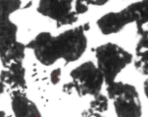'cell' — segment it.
Returning a JSON list of instances; mask_svg holds the SVG:
<instances>
[{
    "label": "cell",
    "mask_w": 148,
    "mask_h": 117,
    "mask_svg": "<svg viewBox=\"0 0 148 117\" xmlns=\"http://www.w3.org/2000/svg\"><path fill=\"white\" fill-rule=\"evenodd\" d=\"M84 32L82 25L67 30L57 37L49 32H42L26 48L33 49L36 58L45 66H51L60 58L69 63L78 60L86 51L87 38Z\"/></svg>",
    "instance_id": "obj_1"
},
{
    "label": "cell",
    "mask_w": 148,
    "mask_h": 117,
    "mask_svg": "<svg viewBox=\"0 0 148 117\" xmlns=\"http://www.w3.org/2000/svg\"><path fill=\"white\" fill-rule=\"evenodd\" d=\"M136 24L138 35L148 30V0H141L119 12H110L103 15L97 24L103 35L119 33L127 24Z\"/></svg>",
    "instance_id": "obj_2"
},
{
    "label": "cell",
    "mask_w": 148,
    "mask_h": 117,
    "mask_svg": "<svg viewBox=\"0 0 148 117\" xmlns=\"http://www.w3.org/2000/svg\"><path fill=\"white\" fill-rule=\"evenodd\" d=\"M98 68L103 74L107 85L114 82L117 75L132 61V55L114 43H107L96 48Z\"/></svg>",
    "instance_id": "obj_3"
},
{
    "label": "cell",
    "mask_w": 148,
    "mask_h": 117,
    "mask_svg": "<svg viewBox=\"0 0 148 117\" xmlns=\"http://www.w3.org/2000/svg\"><path fill=\"white\" fill-rule=\"evenodd\" d=\"M107 86L108 97L113 100L118 116H141V102L134 86L122 82H113Z\"/></svg>",
    "instance_id": "obj_4"
},
{
    "label": "cell",
    "mask_w": 148,
    "mask_h": 117,
    "mask_svg": "<svg viewBox=\"0 0 148 117\" xmlns=\"http://www.w3.org/2000/svg\"><path fill=\"white\" fill-rule=\"evenodd\" d=\"M73 84L80 97L86 95H100L104 77L98 67L91 61L86 62L71 72Z\"/></svg>",
    "instance_id": "obj_5"
},
{
    "label": "cell",
    "mask_w": 148,
    "mask_h": 117,
    "mask_svg": "<svg viewBox=\"0 0 148 117\" xmlns=\"http://www.w3.org/2000/svg\"><path fill=\"white\" fill-rule=\"evenodd\" d=\"M73 0H40L37 10L43 16L57 22V27L78 21V14L72 11Z\"/></svg>",
    "instance_id": "obj_6"
},
{
    "label": "cell",
    "mask_w": 148,
    "mask_h": 117,
    "mask_svg": "<svg viewBox=\"0 0 148 117\" xmlns=\"http://www.w3.org/2000/svg\"><path fill=\"white\" fill-rule=\"evenodd\" d=\"M21 0H1V55L16 42V25L10 20V15L21 8Z\"/></svg>",
    "instance_id": "obj_7"
},
{
    "label": "cell",
    "mask_w": 148,
    "mask_h": 117,
    "mask_svg": "<svg viewBox=\"0 0 148 117\" xmlns=\"http://www.w3.org/2000/svg\"><path fill=\"white\" fill-rule=\"evenodd\" d=\"M12 109L16 116H41L35 104L19 91H14Z\"/></svg>",
    "instance_id": "obj_8"
},
{
    "label": "cell",
    "mask_w": 148,
    "mask_h": 117,
    "mask_svg": "<svg viewBox=\"0 0 148 117\" xmlns=\"http://www.w3.org/2000/svg\"><path fill=\"white\" fill-rule=\"evenodd\" d=\"M6 68L8 70L2 71L1 73L2 80L10 84L13 88H25V69L22 67V62L11 63Z\"/></svg>",
    "instance_id": "obj_9"
},
{
    "label": "cell",
    "mask_w": 148,
    "mask_h": 117,
    "mask_svg": "<svg viewBox=\"0 0 148 117\" xmlns=\"http://www.w3.org/2000/svg\"><path fill=\"white\" fill-rule=\"evenodd\" d=\"M26 46L20 42L14 43V45L9 48L5 53L1 55V60L3 65L7 67L14 62H22L24 57V49Z\"/></svg>",
    "instance_id": "obj_10"
},
{
    "label": "cell",
    "mask_w": 148,
    "mask_h": 117,
    "mask_svg": "<svg viewBox=\"0 0 148 117\" xmlns=\"http://www.w3.org/2000/svg\"><path fill=\"white\" fill-rule=\"evenodd\" d=\"M134 66L138 72L143 75H148V49L136 52Z\"/></svg>",
    "instance_id": "obj_11"
},
{
    "label": "cell",
    "mask_w": 148,
    "mask_h": 117,
    "mask_svg": "<svg viewBox=\"0 0 148 117\" xmlns=\"http://www.w3.org/2000/svg\"><path fill=\"white\" fill-rule=\"evenodd\" d=\"M108 99L104 95H99L90 102V109L95 112H103L108 110Z\"/></svg>",
    "instance_id": "obj_12"
},
{
    "label": "cell",
    "mask_w": 148,
    "mask_h": 117,
    "mask_svg": "<svg viewBox=\"0 0 148 117\" xmlns=\"http://www.w3.org/2000/svg\"><path fill=\"white\" fill-rule=\"evenodd\" d=\"M140 36L141 38L139 41L136 48V52H140L143 48H148V30L145 31L142 35H140Z\"/></svg>",
    "instance_id": "obj_13"
},
{
    "label": "cell",
    "mask_w": 148,
    "mask_h": 117,
    "mask_svg": "<svg viewBox=\"0 0 148 117\" xmlns=\"http://www.w3.org/2000/svg\"><path fill=\"white\" fill-rule=\"evenodd\" d=\"M88 4L85 0H76L75 12L77 14H82L88 10Z\"/></svg>",
    "instance_id": "obj_14"
},
{
    "label": "cell",
    "mask_w": 148,
    "mask_h": 117,
    "mask_svg": "<svg viewBox=\"0 0 148 117\" xmlns=\"http://www.w3.org/2000/svg\"><path fill=\"white\" fill-rule=\"evenodd\" d=\"M60 72L61 69L60 68L53 70L51 73V82L54 85L57 84L60 82Z\"/></svg>",
    "instance_id": "obj_15"
},
{
    "label": "cell",
    "mask_w": 148,
    "mask_h": 117,
    "mask_svg": "<svg viewBox=\"0 0 148 117\" xmlns=\"http://www.w3.org/2000/svg\"><path fill=\"white\" fill-rule=\"evenodd\" d=\"M86 3L88 5H105L106 3L109 2L110 0H85Z\"/></svg>",
    "instance_id": "obj_16"
},
{
    "label": "cell",
    "mask_w": 148,
    "mask_h": 117,
    "mask_svg": "<svg viewBox=\"0 0 148 117\" xmlns=\"http://www.w3.org/2000/svg\"><path fill=\"white\" fill-rule=\"evenodd\" d=\"M72 88H75L73 83H69V84H64V91L66 92V93L70 94V91H71Z\"/></svg>",
    "instance_id": "obj_17"
},
{
    "label": "cell",
    "mask_w": 148,
    "mask_h": 117,
    "mask_svg": "<svg viewBox=\"0 0 148 117\" xmlns=\"http://www.w3.org/2000/svg\"><path fill=\"white\" fill-rule=\"evenodd\" d=\"M143 88H144V92H145L146 96H147V98L148 99V79L144 82Z\"/></svg>",
    "instance_id": "obj_18"
}]
</instances>
